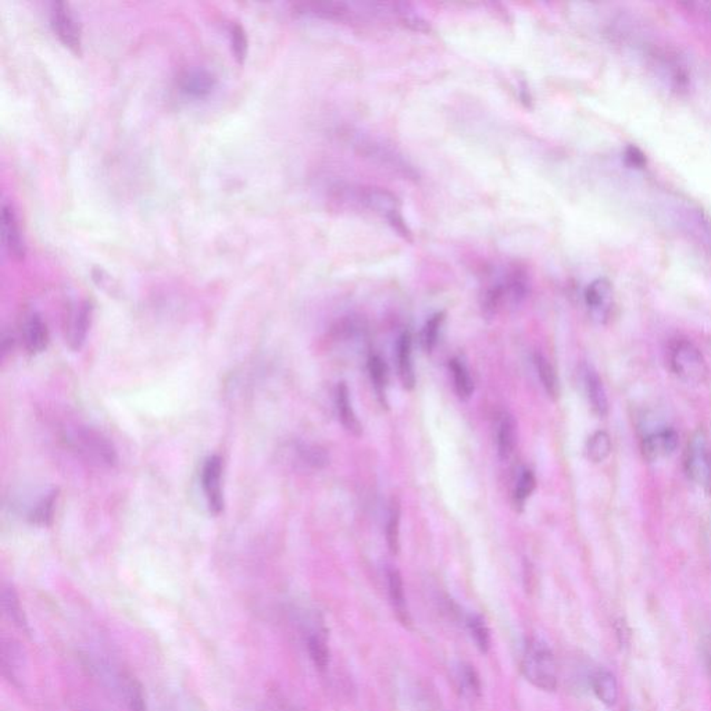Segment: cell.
<instances>
[{"mask_svg":"<svg viewBox=\"0 0 711 711\" xmlns=\"http://www.w3.org/2000/svg\"><path fill=\"white\" fill-rule=\"evenodd\" d=\"M331 199L346 212L374 216L403 238H410V229L403 217L399 197L384 187L358 184L337 185L332 187Z\"/></svg>","mask_w":711,"mask_h":711,"instance_id":"obj_1","label":"cell"},{"mask_svg":"<svg viewBox=\"0 0 711 711\" xmlns=\"http://www.w3.org/2000/svg\"><path fill=\"white\" fill-rule=\"evenodd\" d=\"M530 277L517 264L500 268L484 292L483 307L488 314H496L504 306H517L527 298Z\"/></svg>","mask_w":711,"mask_h":711,"instance_id":"obj_2","label":"cell"},{"mask_svg":"<svg viewBox=\"0 0 711 711\" xmlns=\"http://www.w3.org/2000/svg\"><path fill=\"white\" fill-rule=\"evenodd\" d=\"M521 671L525 679L541 691H556L559 681L556 658L545 642L533 639L527 643L521 658Z\"/></svg>","mask_w":711,"mask_h":711,"instance_id":"obj_3","label":"cell"},{"mask_svg":"<svg viewBox=\"0 0 711 711\" xmlns=\"http://www.w3.org/2000/svg\"><path fill=\"white\" fill-rule=\"evenodd\" d=\"M349 138H351V146L356 149V152L360 153L363 158L369 159L372 163L385 167L388 170L405 179H416L418 177L413 166L393 146L387 145L381 139L361 134V132L351 134Z\"/></svg>","mask_w":711,"mask_h":711,"instance_id":"obj_4","label":"cell"},{"mask_svg":"<svg viewBox=\"0 0 711 711\" xmlns=\"http://www.w3.org/2000/svg\"><path fill=\"white\" fill-rule=\"evenodd\" d=\"M670 366L674 374L687 384H702L707 380V363L691 341L677 340L671 345Z\"/></svg>","mask_w":711,"mask_h":711,"instance_id":"obj_5","label":"cell"},{"mask_svg":"<svg viewBox=\"0 0 711 711\" xmlns=\"http://www.w3.org/2000/svg\"><path fill=\"white\" fill-rule=\"evenodd\" d=\"M67 441L77 452H80V455L98 465L113 466L117 462L113 445L108 441V437H104L95 429L77 427L67 435Z\"/></svg>","mask_w":711,"mask_h":711,"instance_id":"obj_6","label":"cell"},{"mask_svg":"<svg viewBox=\"0 0 711 711\" xmlns=\"http://www.w3.org/2000/svg\"><path fill=\"white\" fill-rule=\"evenodd\" d=\"M685 471L697 485L711 494V450L702 432H697L687 445Z\"/></svg>","mask_w":711,"mask_h":711,"instance_id":"obj_7","label":"cell"},{"mask_svg":"<svg viewBox=\"0 0 711 711\" xmlns=\"http://www.w3.org/2000/svg\"><path fill=\"white\" fill-rule=\"evenodd\" d=\"M51 24L60 41L72 49L81 52V27L70 5L66 2H53L51 5Z\"/></svg>","mask_w":711,"mask_h":711,"instance_id":"obj_8","label":"cell"},{"mask_svg":"<svg viewBox=\"0 0 711 711\" xmlns=\"http://www.w3.org/2000/svg\"><path fill=\"white\" fill-rule=\"evenodd\" d=\"M585 304L591 317L599 324H604L610 317L614 303L613 285L608 278L592 281L583 293Z\"/></svg>","mask_w":711,"mask_h":711,"instance_id":"obj_9","label":"cell"},{"mask_svg":"<svg viewBox=\"0 0 711 711\" xmlns=\"http://www.w3.org/2000/svg\"><path fill=\"white\" fill-rule=\"evenodd\" d=\"M221 476H223L221 458L218 456H210L206 458L202 467V488L206 500H207L208 509L213 514H220L224 509Z\"/></svg>","mask_w":711,"mask_h":711,"instance_id":"obj_10","label":"cell"},{"mask_svg":"<svg viewBox=\"0 0 711 711\" xmlns=\"http://www.w3.org/2000/svg\"><path fill=\"white\" fill-rule=\"evenodd\" d=\"M0 660H2V674L5 678L21 687L24 684L25 670H27V660H25L24 650L20 643L14 639H2L0 648Z\"/></svg>","mask_w":711,"mask_h":711,"instance_id":"obj_11","label":"cell"},{"mask_svg":"<svg viewBox=\"0 0 711 711\" xmlns=\"http://www.w3.org/2000/svg\"><path fill=\"white\" fill-rule=\"evenodd\" d=\"M677 447H678V434L671 428L660 429L643 437V457L649 462H658L660 458L673 455Z\"/></svg>","mask_w":711,"mask_h":711,"instance_id":"obj_12","label":"cell"},{"mask_svg":"<svg viewBox=\"0 0 711 711\" xmlns=\"http://www.w3.org/2000/svg\"><path fill=\"white\" fill-rule=\"evenodd\" d=\"M2 233H4V244L7 252L17 259L24 257V239L21 235L17 215H15L13 206L7 202H4L2 205Z\"/></svg>","mask_w":711,"mask_h":711,"instance_id":"obj_13","label":"cell"},{"mask_svg":"<svg viewBox=\"0 0 711 711\" xmlns=\"http://www.w3.org/2000/svg\"><path fill=\"white\" fill-rule=\"evenodd\" d=\"M387 581L388 595H389L390 604H392L396 619L399 620L403 625L410 624V611H408V601H406L402 575H400L398 570L389 569L388 570Z\"/></svg>","mask_w":711,"mask_h":711,"instance_id":"obj_14","label":"cell"},{"mask_svg":"<svg viewBox=\"0 0 711 711\" xmlns=\"http://www.w3.org/2000/svg\"><path fill=\"white\" fill-rule=\"evenodd\" d=\"M410 332H403L396 345V359H398V371L400 381L406 389H413L416 385V372H414L413 351H411Z\"/></svg>","mask_w":711,"mask_h":711,"instance_id":"obj_15","label":"cell"},{"mask_svg":"<svg viewBox=\"0 0 711 711\" xmlns=\"http://www.w3.org/2000/svg\"><path fill=\"white\" fill-rule=\"evenodd\" d=\"M24 346L31 354L45 351L49 343V331L42 317L36 312L28 316L23 328Z\"/></svg>","mask_w":711,"mask_h":711,"instance_id":"obj_16","label":"cell"},{"mask_svg":"<svg viewBox=\"0 0 711 711\" xmlns=\"http://www.w3.org/2000/svg\"><path fill=\"white\" fill-rule=\"evenodd\" d=\"M182 92L194 98H202L212 92L216 85V78L212 72L205 69L187 70L181 77Z\"/></svg>","mask_w":711,"mask_h":711,"instance_id":"obj_17","label":"cell"},{"mask_svg":"<svg viewBox=\"0 0 711 711\" xmlns=\"http://www.w3.org/2000/svg\"><path fill=\"white\" fill-rule=\"evenodd\" d=\"M335 402H337L338 416H340L343 428L349 434L353 435V437H360L363 429H361V424L358 416L354 413L353 406H351V392H349L348 385L345 382H341L338 385Z\"/></svg>","mask_w":711,"mask_h":711,"instance_id":"obj_18","label":"cell"},{"mask_svg":"<svg viewBox=\"0 0 711 711\" xmlns=\"http://www.w3.org/2000/svg\"><path fill=\"white\" fill-rule=\"evenodd\" d=\"M2 610H4L5 617L14 625L15 629L25 632V634H30V622H28L24 609L21 606L20 598H18L14 588L4 587L2 590Z\"/></svg>","mask_w":711,"mask_h":711,"instance_id":"obj_19","label":"cell"},{"mask_svg":"<svg viewBox=\"0 0 711 711\" xmlns=\"http://www.w3.org/2000/svg\"><path fill=\"white\" fill-rule=\"evenodd\" d=\"M91 314H92V307L88 303L81 304L77 312L72 314L69 332H67V341H69L70 348L72 351H80L82 348L88 330H90Z\"/></svg>","mask_w":711,"mask_h":711,"instance_id":"obj_20","label":"cell"},{"mask_svg":"<svg viewBox=\"0 0 711 711\" xmlns=\"http://www.w3.org/2000/svg\"><path fill=\"white\" fill-rule=\"evenodd\" d=\"M585 387H587L588 399L596 416L604 417L609 413V400L604 389L603 382L595 370L588 367L585 370Z\"/></svg>","mask_w":711,"mask_h":711,"instance_id":"obj_21","label":"cell"},{"mask_svg":"<svg viewBox=\"0 0 711 711\" xmlns=\"http://www.w3.org/2000/svg\"><path fill=\"white\" fill-rule=\"evenodd\" d=\"M517 444V423L512 414L504 413L497 427V453L502 460H507L514 452Z\"/></svg>","mask_w":711,"mask_h":711,"instance_id":"obj_22","label":"cell"},{"mask_svg":"<svg viewBox=\"0 0 711 711\" xmlns=\"http://www.w3.org/2000/svg\"><path fill=\"white\" fill-rule=\"evenodd\" d=\"M119 691L122 700L130 711H148L145 694L142 685L131 676H122L119 678Z\"/></svg>","mask_w":711,"mask_h":711,"instance_id":"obj_23","label":"cell"},{"mask_svg":"<svg viewBox=\"0 0 711 711\" xmlns=\"http://www.w3.org/2000/svg\"><path fill=\"white\" fill-rule=\"evenodd\" d=\"M592 691L603 705L614 706L619 699V685L613 674L609 671H598L592 677Z\"/></svg>","mask_w":711,"mask_h":711,"instance_id":"obj_24","label":"cell"},{"mask_svg":"<svg viewBox=\"0 0 711 711\" xmlns=\"http://www.w3.org/2000/svg\"><path fill=\"white\" fill-rule=\"evenodd\" d=\"M456 684L458 691L467 699H476L481 697V681L478 674L470 664H460L456 670Z\"/></svg>","mask_w":711,"mask_h":711,"instance_id":"obj_25","label":"cell"},{"mask_svg":"<svg viewBox=\"0 0 711 711\" xmlns=\"http://www.w3.org/2000/svg\"><path fill=\"white\" fill-rule=\"evenodd\" d=\"M449 367L450 371H452L455 390L458 398L462 400L470 399L474 393V382L465 361L460 360V359H453Z\"/></svg>","mask_w":711,"mask_h":711,"instance_id":"obj_26","label":"cell"},{"mask_svg":"<svg viewBox=\"0 0 711 711\" xmlns=\"http://www.w3.org/2000/svg\"><path fill=\"white\" fill-rule=\"evenodd\" d=\"M535 366L536 371H538L539 380H541L542 385L545 388L549 398L556 400L560 395V382L559 377H557L556 374V370L549 363L548 359H546L545 356H542L541 353L535 354Z\"/></svg>","mask_w":711,"mask_h":711,"instance_id":"obj_27","label":"cell"},{"mask_svg":"<svg viewBox=\"0 0 711 711\" xmlns=\"http://www.w3.org/2000/svg\"><path fill=\"white\" fill-rule=\"evenodd\" d=\"M307 652H309L310 658L312 664L316 666L317 670H327L328 664H330V649H328L327 639L322 632H312L307 637Z\"/></svg>","mask_w":711,"mask_h":711,"instance_id":"obj_28","label":"cell"},{"mask_svg":"<svg viewBox=\"0 0 711 711\" xmlns=\"http://www.w3.org/2000/svg\"><path fill=\"white\" fill-rule=\"evenodd\" d=\"M369 372L380 402L387 406L388 369L385 361L377 354L370 358Z\"/></svg>","mask_w":711,"mask_h":711,"instance_id":"obj_29","label":"cell"},{"mask_svg":"<svg viewBox=\"0 0 711 711\" xmlns=\"http://www.w3.org/2000/svg\"><path fill=\"white\" fill-rule=\"evenodd\" d=\"M585 453L592 463L604 462L611 453L610 435L606 431H596L595 434L591 435L588 437Z\"/></svg>","mask_w":711,"mask_h":711,"instance_id":"obj_30","label":"cell"},{"mask_svg":"<svg viewBox=\"0 0 711 711\" xmlns=\"http://www.w3.org/2000/svg\"><path fill=\"white\" fill-rule=\"evenodd\" d=\"M467 629L476 648L483 653H488L489 648H491V634H489L485 620L478 614H470L467 617Z\"/></svg>","mask_w":711,"mask_h":711,"instance_id":"obj_31","label":"cell"},{"mask_svg":"<svg viewBox=\"0 0 711 711\" xmlns=\"http://www.w3.org/2000/svg\"><path fill=\"white\" fill-rule=\"evenodd\" d=\"M535 486L536 479L533 471L528 470V468H524V470L521 471V474L517 478V483H515L514 492H513L515 506H524L525 502L530 499L531 495L535 491Z\"/></svg>","mask_w":711,"mask_h":711,"instance_id":"obj_32","label":"cell"},{"mask_svg":"<svg viewBox=\"0 0 711 711\" xmlns=\"http://www.w3.org/2000/svg\"><path fill=\"white\" fill-rule=\"evenodd\" d=\"M445 322V312H437L428 322L424 325L423 332H421V343H423L424 351L427 353H431L437 343L439 332H441L442 324Z\"/></svg>","mask_w":711,"mask_h":711,"instance_id":"obj_33","label":"cell"},{"mask_svg":"<svg viewBox=\"0 0 711 711\" xmlns=\"http://www.w3.org/2000/svg\"><path fill=\"white\" fill-rule=\"evenodd\" d=\"M387 543L390 553L398 554L400 551V507L398 504L390 506L389 518L387 523Z\"/></svg>","mask_w":711,"mask_h":711,"instance_id":"obj_34","label":"cell"},{"mask_svg":"<svg viewBox=\"0 0 711 711\" xmlns=\"http://www.w3.org/2000/svg\"><path fill=\"white\" fill-rule=\"evenodd\" d=\"M298 452L303 463L309 465L310 467H325L328 465V460H330L324 449L319 447H312V445H302Z\"/></svg>","mask_w":711,"mask_h":711,"instance_id":"obj_35","label":"cell"},{"mask_svg":"<svg viewBox=\"0 0 711 711\" xmlns=\"http://www.w3.org/2000/svg\"><path fill=\"white\" fill-rule=\"evenodd\" d=\"M53 504L54 494H51L45 499H42L36 509L34 510L33 515H31V521H33L34 524L48 525L52 518V512H53Z\"/></svg>","mask_w":711,"mask_h":711,"instance_id":"obj_36","label":"cell"},{"mask_svg":"<svg viewBox=\"0 0 711 711\" xmlns=\"http://www.w3.org/2000/svg\"><path fill=\"white\" fill-rule=\"evenodd\" d=\"M231 43H233L234 54L239 62L246 56L247 38L242 25L233 24L231 27Z\"/></svg>","mask_w":711,"mask_h":711,"instance_id":"obj_37","label":"cell"},{"mask_svg":"<svg viewBox=\"0 0 711 711\" xmlns=\"http://www.w3.org/2000/svg\"><path fill=\"white\" fill-rule=\"evenodd\" d=\"M624 161L631 168H643L646 166V156L637 146H629L624 152Z\"/></svg>","mask_w":711,"mask_h":711,"instance_id":"obj_38","label":"cell"},{"mask_svg":"<svg viewBox=\"0 0 711 711\" xmlns=\"http://www.w3.org/2000/svg\"><path fill=\"white\" fill-rule=\"evenodd\" d=\"M699 228L702 231V235L705 236L706 242L711 247V218L707 216H703L699 220Z\"/></svg>","mask_w":711,"mask_h":711,"instance_id":"obj_39","label":"cell"},{"mask_svg":"<svg viewBox=\"0 0 711 711\" xmlns=\"http://www.w3.org/2000/svg\"><path fill=\"white\" fill-rule=\"evenodd\" d=\"M703 6L707 7V10H706V14H707L708 17H710V20H711V4H706V5H703Z\"/></svg>","mask_w":711,"mask_h":711,"instance_id":"obj_40","label":"cell"}]
</instances>
